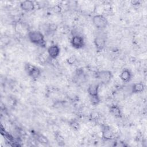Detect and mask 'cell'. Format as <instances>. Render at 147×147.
I'll return each instance as SVG.
<instances>
[{
    "mask_svg": "<svg viewBox=\"0 0 147 147\" xmlns=\"http://www.w3.org/2000/svg\"><path fill=\"white\" fill-rule=\"evenodd\" d=\"M28 38L31 42L36 45H45L44 36L43 34L37 30H32L29 32Z\"/></svg>",
    "mask_w": 147,
    "mask_h": 147,
    "instance_id": "6da1fadb",
    "label": "cell"
},
{
    "mask_svg": "<svg viewBox=\"0 0 147 147\" xmlns=\"http://www.w3.org/2000/svg\"><path fill=\"white\" fill-rule=\"evenodd\" d=\"M92 24L94 26L99 29L102 30L106 28L108 22L106 17L102 14H96L92 17Z\"/></svg>",
    "mask_w": 147,
    "mask_h": 147,
    "instance_id": "7a4b0ae2",
    "label": "cell"
},
{
    "mask_svg": "<svg viewBox=\"0 0 147 147\" xmlns=\"http://www.w3.org/2000/svg\"><path fill=\"white\" fill-rule=\"evenodd\" d=\"M25 70L28 75L33 79L38 78L41 75L40 69L36 66L29 63H26L25 65Z\"/></svg>",
    "mask_w": 147,
    "mask_h": 147,
    "instance_id": "3957f363",
    "label": "cell"
},
{
    "mask_svg": "<svg viewBox=\"0 0 147 147\" xmlns=\"http://www.w3.org/2000/svg\"><path fill=\"white\" fill-rule=\"evenodd\" d=\"M96 76L102 83L104 84H108L112 78L111 72L107 70H103L96 72Z\"/></svg>",
    "mask_w": 147,
    "mask_h": 147,
    "instance_id": "277c9868",
    "label": "cell"
},
{
    "mask_svg": "<svg viewBox=\"0 0 147 147\" xmlns=\"http://www.w3.org/2000/svg\"><path fill=\"white\" fill-rule=\"evenodd\" d=\"M71 44L72 46L77 49L82 48L85 44L84 38L79 34H75L72 36L71 40Z\"/></svg>",
    "mask_w": 147,
    "mask_h": 147,
    "instance_id": "5b68a950",
    "label": "cell"
},
{
    "mask_svg": "<svg viewBox=\"0 0 147 147\" xmlns=\"http://www.w3.org/2000/svg\"><path fill=\"white\" fill-rule=\"evenodd\" d=\"M48 56L52 59H56L60 52V49L59 47L56 44H53L49 46L47 50Z\"/></svg>",
    "mask_w": 147,
    "mask_h": 147,
    "instance_id": "8992f818",
    "label": "cell"
},
{
    "mask_svg": "<svg viewBox=\"0 0 147 147\" xmlns=\"http://www.w3.org/2000/svg\"><path fill=\"white\" fill-rule=\"evenodd\" d=\"M94 43L98 51H102L106 46V40L103 37L100 36H96L94 38Z\"/></svg>",
    "mask_w": 147,
    "mask_h": 147,
    "instance_id": "52a82bcc",
    "label": "cell"
},
{
    "mask_svg": "<svg viewBox=\"0 0 147 147\" xmlns=\"http://www.w3.org/2000/svg\"><path fill=\"white\" fill-rule=\"evenodd\" d=\"M20 7L22 10L25 11H32L34 9L35 5L32 1L26 0L21 2Z\"/></svg>",
    "mask_w": 147,
    "mask_h": 147,
    "instance_id": "ba28073f",
    "label": "cell"
},
{
    "mask_svg": "<svg viewBox=\"0 0 147 147\" xmlns=\"http://www.w3.org/2000/svg\"><path fill=\"white\" fill-rule=\"evenodd\" d=\"M114 134L112 130L108 126H105L102 130V138L107 141L110 140L114 137Z\"/></svg>",
    "mask_w": 147,
    "mask_h": 147,
    "instance_id": "9c48e42d",
    "label": "cell"
},
{
    "mask_svg": "<svg viewBox=\"0 0 147 147\" xmlns=\"http://www.w3.org/2000/svg\"><path fill=\"white\" fill-rule=\"evenodd\" d=\"M132 74L129 69H123L119 75L120 79L123 82H128L131 79Z\"/></svg>",
    "mask_w": 147,
    "mask_h": 147,
    "instance_id": "30bf717a",
    "label": "cell"
},
{
    "mask_svg": "<svg viewBox=\"0 0 147 147\" xmlns=\"http://www.w3.org/2000/svg\"><path fill=\"white\" fill-rule=\"evenodd\" d=\"M99 90V84H91L88 86L87 88V92L90 95V96L98 95Z\"/></svg>",
    "mask_w": 147,
    "mask_h": 147,
    "instance_id": "8fae6325",
    "label": "cell"
},
{
    "mask_svg": "<svg viewBox=\"0 0 147 147\" xmlns=\"http://www.w3.org/2000/svg\"><path fill=\"white\" fill-rule=\"evenodd\" d=\"M110 113L115 118H119L122 117V111L120 107L116 105H113L110 106Z\"/></svg>",
    "mask_w": 147,
    "mask_h": 147,
    "instance_id": "7c38bea8",
    "label": "cell"
},
{
    "mask_svg": "<svg viewBox=\"0 0 147 147\" xmlns=\"http://www.w3.org/2000/svg\"><path fill=\"white\" fill-rule=\"evenodd\" d=\"M145 86L142 82L135 83L131 87V92L133 94H138L144 91Z\"/></svg>",
    "mask_w": 147,
    "mask_h": 147,
    "instance_id": "4fadbf2b",
    "label": "cell"
},
{
    "mask_svg": "<svg viewBox=\"0 0 147 147\" xmlns=\"http://www.w3.org/2000/svg\"><path fill=\"white\" fill-rule=\"evenodd\" d=\"M55 138L56 142L60 145H63L64 144V138L60 133L56 132L55 134Z\"/></svg>",
    "mask_w": 147,
    "mask_h": 147,
    "instance_id": "5bb4252c",
    "label": "cell"
},
{
    "mask_svg": "<svg viewBox=\"0 0 147 147\" xmlns=\"http://www.w3.org/2000/svg\"><path fill=\"white\" fill-rule=\"evenodd\" d=\"M90 101L91 102V104L93 106H96V105H99V103H100V101L99 95L90 96Z\"/></svg>",
    "mask_w": 147,
    "mask_h": 147,
    "instance_id": "9a60e30c",
    "label": "cell"
},
{
    "mask_svg": "<svg viewBox=\"0 0 147 147\" xmlns=\"http://www.w3.org/2000/svg\"><path fill=\"white\" fill-rule=\"evenodd\" d=\"M37 141L42 144H48L49 143V141L47 138L42 134H39L37 136Z\"/></svg>",
    "mask_w": 147,
    "mask_h": 147,
    "instance_id": "2e32d148",
    "label": "cell"
},
{
    "mask_svg": "<svg viewBox=\"0 0 147 147\" xmlns=\"http://www.w3.org/2000/svg\"><path fill=\"white\" fill-rule=\"evenodd\" d=\"M90 118L92 121H96L100 118V114L96 111H93L90 114Z\"/></svg>",
    "mask_w": 147,
    "mask_h": 147,
    "instance_id": "e0dca14e",
    "label": "cell"
},
{
    "mask_svg": "<svg viewBox=\"0 0 147 147\" xmlns=\"http://www.w3.org/2000/svg\"><path fill=\"white\" fill-rule=\"evenodd\" d=\"M70 126L75 130H78L80 129V124L76 121H72L70 122Z\"/></svg>",
    "mask_w": 147,
    "mask_h": 147,
    "instance_id": "ac0fdd59",
    "label": "cell"
},
{
    "mask_svg": "<svg viewBox=\"0 0 147 147\" xmlns=\"http://www.w3.org/2000/svg\"><path fill=\"white\" fill-rule=\"evenodd\" d=\"M76 61V58L74 55H72L71 56H69L67 60V62L69 65H73Z\"/></svg>",
    "mask_w": 147,
    "mask_h": 147,
    "instance_id": "d6986e66",
    "label": "cell"
},
{
    "mask_svg": "<svg viewBox=\"0 0 147 147\" xmlns=\"http://www.w3.org/2000/svg\"><path fill=\"white\" fill-rule=\"evenodd\" d=\"M61 10H62V8H61V6H60L59 5H55V6H54V7H53V10H54V11H55V13H60L61 11Z\"/></svg>",
    "mask_w": 147,
    "mask_h": 147,
    "instance_id": "ffe728a7",
    "label": "cell"
},
{
    "mask_svg": "<svg viewBox=\"0 0 147 147\" xmlns=\"http://www.w3.org/2000/svg\"><path fill=\"white\" fill-rule=\"evenodd\" d=\"M48 28H49V29L50 31H51V32H55V31H56V29H57V26L56 24H51V25L49 26Z\"/></svg>",
    "mask_w": 147,
    "mask_h": 147,
    "instance_id": "44dd1931",
    "label": "cell"
},
{
    "mask_svg": "<svg viewBox=\"0 0 147 147\" xmlns=\"http://www.w3.org/2000/svg\"><path fill=\"white\" fill-rule=\"evenodd\" d=\"M131 3L133 5H137L139 4V1H131Z\"/></svg>",
    "mask_w": 147,
    "mask_h": 147,
    "instance_id": "7402d4cb",
    "label": "cell"
}]
</instances>
